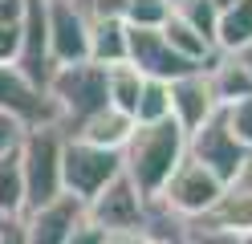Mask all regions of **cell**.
<instances>
[{
    "label": "cell",
    "mask_w": 252,
    "mask_h": 244,
    "mask_svg": "<svg viewBox=\"0 0 252 244\" xmlns=\"http://www.w3.org/2000/svg\"><path fill=\"white\" fill-rule=\"evenodd\" d=\"M187 155V135L179 130L175 118L163 122H134L130 139L122 146V175L130 179V187L151 204L159 187L167 183V175L179 167V159Z\"/></svg>",
    "instance_id": "cell-1"
},
{
    "label": "cell",
    "mask_w": 252,
    "mask_h": 244,
    "mask_svg": "<svg viewBox=\"0 0 252 244\" xmlns=\"http://www.w3.org/2000/svg\"><path fill=\"white\" fill-rule=\"evenodd\" d=\"M45 94H49V102L57 106V126H61L65 139H73L94 114H102L110 106V98H106V70L94 65V61L57 65L49 86H45Z\"/></svg>",
    "instance_id": "cell-2"
},
{
    "label": "cell",
    "mask_w": 252,
    "mask_h": 244,
    "mask_svg": "<svg viewBox=\"0 0 252 244\" xmlns=\"http://www.w3.org/2000/svg\"><path fill=\"white\" fill-rule=\"evenodd\" d=\"M61 146H65L61 126L25 130V139L17 146L21 183H25V211L45 208V204H53L61 195Z\"/></svg>",
    "instance_id": "cell-3"
},
{
    "label": "cell",
    "mask_w": 252,
    "mask_h": 244,
    "mask_svg": "<svg viewBox=\"0 0 252 244\" xmlns=\"http://www.w3.org/2000/svg\"><path fill=\"white\" fill-rule=\"evenodd\" d=\"M220 191H224V183H220L212 171H203L199 163H191L183 155L179 167L171 171L167 183L159 187V195L151 200V208L163 211V216H171V220H179V224H195V220H203L216 208Z\"/></svg>",
    "instance_id": "cell-4"
},
{
    "label": "cell",
    "mask_w": 252,
    "mask_h": 244,
    "mask_svg": "<svg viewBox=\"0 0 252 244\" xmlns=\"http://www.w3.org/2000/svg\"><path fill=\"white\" fill-rule=\"evenodd\" d=\"M118 175H122L118 151H102V146H90L82 139H65V146H61V191L73 195L77 204H90Z\"/></svg>",
    "instance_id": "cell-5"
},
{
    "label": "cell",
    "mask_w": 252,
    "mask_h": 244,
    "mask_svg": "<svg viewBox=\"0 0 252 244\" xmlns=\"http://www.w3.org/2000/svg\"><path fill=\"white\" fill-rule=\"evenodd\" d=\"M187 159L199 163L203 171H212L220 183L228 187L232 179L240 175L248 151L232 139V130H228V122H224V110H216L199 130H191V135H187Z\"/></svg>",
    "instance_id": "cell-6"
},
{
    "label": "cell",
    "mask_w": 252,
    "mask_h": 244,
    "mask_svg": "<svg viewBox=\"0 0 252 244\" xmlns=\"http://www.w3.org/2000/svg\"><path fill=\"white\" fill-rule=\"evenodd\" d=\"M86 220L94 228H102L106 236H114V232H147L151 204L130 187V179H126V175H118L114 183H106L86 204Z\"/></svg>",
    "instance_id": "cell-7"
},
{
    "label": "cell",
    "mask_w": 252,
    "mask_h": 244,
    "mask_svg": "<svg viewBox=\"0 0 252 244\" xmlns=\"http://www.w3.org/2000/svg\"><path fill=\"white\" fill-rule=\"evenodd\" d=\"M126 65H134L151 81H179L187 73H195L199 65L183 61L175 49L163 41L159 29H126Z\"/></svg>",
    "instance_id": "cell-8"
},
{
    "label": "cell",
    "mask_w": 252,
    "mask_h": 244,
    "mask_svg": "<svg viewBox=\"0 0 252 244\" xmlns=\"http://www.w3.org/2000/svg\"><path fill=\"white\" fill-rule=\"evenodd\" d=\"M0 114L17 118L25 130L57 126V106L49 102V94L37 90V86H29L12 65H0Z\"/></svg>",
    "instance_id": "cell-9"
},
{
    "label": "cell",
    "mask_w": 252,
    "mask_h": 244,
    "mask_svg": "<svg viewBox=\"0 0 252 244\" xmlns=\"http://www.w3.org/2000/svg\"><path fill=\"white\" fill-rule=\"evenodd\" d=\"M86 216V204H77L73 195L61 191L53 204L45 208H33L21 216V228H25V244H65L73 224Z\"/></svg>",
    "instance_id": "cell-10"
},
{
    "label": "cell",
    "mask_w": 252,
    "mask_h": 244,
    "mask_svg": "<svg viewBox=\"0 0 252 244\" xmlns=\"http://www.w3.org/2000/svg\"><path fill=\"white\" fill-rule=\"evenodd\" d=\"M167 98H171V118L179 122L183 135L199 130V126L220 110V106H216V98H212L208 77H203V70L187 73V77H179V81H167Z\"/></svg>",
    "instance_id": "cell-11"
},
{
    "label": "cell",
    "mask_w": 252,
    "mask_h": 244,
    "mask_svg": "<svg viewBox=\"0 0 252 244\" xmlns=\"http://www.w3.org/2000/svg\"><path fill=\"white\" fill-rule=\"evenodd\" d=\"M203 77H208L212 98H216L220 110L244 102V98H252V77L244 73V65L236 61L232 53H216L208 65H203Z\"/></svg>",
    "instance_id": "cell-12"
},
{
    "label": "cell",
    "mask_w": 252,
    "mask_h": 244,
    "mask_svg": "<svg viewBox=\"0 0 252 244\" xmlns=\"http://www.w3.org/2000/svg\"><path fill=\"white\" fill-rule=\"evenodd\" d=\"M130 130H134V118H130V114H118L114 106H106L102 114H94V118L77 130L73 139H82V142H90V146H102V151H118V155H122V146H126V139H130Z\"/></svg>",
    "instance_id": "cell-13"
},
{
    "label": "cell",
    "mask_w": 252,
    "mask_h": 244,
    "mask_svg": "<svg viewBox=\"0 0 252 244\" xmlns=\"http://www.w3.org/2000/svg\"><path fill=\"white\" fill-rule=\"evenodd\" d=\"M252 45V0H236V4L220 8L216 21V53H236V49Z\"/></svg>",
    "instance_id": "cell-14"
},
{
    "label": "cell",
    "mask_w": 252,
    "mask_h": 244,
    "mask_svg": "<svg viewBox=\"0 0 252 244\" xmlns=\"http://www.w3.org/2000/svg\"><path fill=\"white\" fill-rule=\"evenodd\" d=\"M90 61L110 70L126 61V25L122 21H90Z\"/></svg>",
    "instance_id": "cell-15"
},
{
    "label": "cell",
    "mask_w": 252,
    "mask_h": 244,
    "mask_svg": "<svg viewBox=\"0 0 252 244\" xmlns=\"http://www.w3.org/2000/svg\"><path fill=\"white\" fill-rule=\"evenodd\" d=\"M143 73L134 70V65H110L106 70V98H110V106H114L118 114H130L134 118V102H138V90H143Z\"/></svg>",
    "instance_id": "cell-16"
},
{
    "label": "cell",
    "mask_w": 252,
    "mask_h": 244,
    "mask_svg": "<svg viewBox=\"0 0 252 244\" xmlns=\"http://www.w3.org/2000/svg\"><path fill=\"white\" fill-rule=\"evenodd\" d=\"M0 216H25V183L17 151L0 155Z\"/></svg>",
    "instance_id": "cell-17"
},
{
    "label": "cell",
    "mask_w": 252,
    "mask_h": 244,
    "mask_svg": "<svg viewBox=\"0 0 252 244\" xmlns=\"http://www.w3.org/2000/svg\"><path fill=\"white\" fill-rule=\"evenodd\" d=\"M171 12H175L187 29H195L208 45H216V21H220V8L212 4V0H175V4H171Z\"/></svg>",
    "instance_id": "cell-18"
},
{
    "label": "cell",
    "mask_w": 252,
    "mask_h": 244,
    "mask_svg": "<svg viewBox=\"0 0 252 244\" xmlns=\"http://www.w3.org/2000/svg\"><path fill=\"white\" fill-rule=\"evenodd\" d=\"M171 118V98H167V81H143L134 102V122H163Z\"/></svg>",
    "instance_id": "cell-19"
},
{
    "label": "cell",
    "mask_w": 252,
    "mask_h": 244,
    "mask_svg": "<svg viewBox=\"0 0 252 244\" xmlns=\"http://www.w3.org/2000/svg\"><path fill=\"white\" fill-rule=\"evenodd\" d=\"M167 16H171V0H126L122 25L126 29H163Z\"/></svg>",
    "instance_id": "cell-20"
},
{
    "label": "cell",
    "mask_w": 252,
    "mask_h": 244,
    "mask_svg": "<svg viewBox=\"0 0 252 244\" xmlns=\"http://www.w3.org/2000/svg\"><path fill=\"white\" fill-rule=\"evenodd\" d=\"M224 122L232 130V139L252 155V98H244V102H236V106H224Z\"/></svg>",
    "instance_id": "cell-21"
},
{
    "label": "cell",
    "mask_w": 252,
    "mask_h": 244,
    "mask_svg": "<svg viewBox=\"0 0 252 244\" xmlns=\"http://www.w3.org/2000/svg\"><path fill=\"white\" fill-rule=\"evenodd\" d=\"M183 244H248V240L244 236H232V232L203 228V224H183Z\"/></svg>",
    "instance_id": "cell-22"
},
{
    "label": "cell",
    "mask_w": 252,
    "mask_h": 244,
    "mask_svg": "<svg viewBox=\"0 0 252 244\" xmlns=\"http://www.w3.org/2000/svg\"><path fill=\"white\" fill-rule=\"evenodd\" d=\"M25 139V126L17 118H8V114H0V155H8V151H17Z\"/></svg>",
    "instance_id": "cell-23"
},
{
    "label": "cell",
    "mask_w": 252,
    "mask_h": 244,
    "mask_svg": "<svg viewBox=\"0 0 252 244\" xmlns=\"http://www.w3.org/2000/svg\"><path fill=\"white\" fill-rule=\"evenodd\" d=\"M17 45H21V25H0V65L17 61Z\"/></svg>",
    "instance_id": "cell-24"
},
{
    "label": "cell",
    "mask_w": 252,
    "mask_h": 244,
    "mask_svg": "<svg viewBox=\"0 0 252 244\" xmlns=\"http://www.w3.org/2000/svg\"><path fill=\"white\" fill-rule=\"evenodd\" d=\"M65 244H106V232H102V228H94V224L82 216V220L73 224V232H69Z\"/></svg>",
    "instance_id": "cell-25"
},
{
    "label": "cell",
    "mask_w": 252,
    "mask_h": 244,
    "mask_svg": "<svg viewBox=\"0 0 252 244\" xmlns=\"http://www.w3.org/2000/svg\"><path fill=\"white\" fill-rule=\"evenodd\" d=\"M0 244H25L21 216H12V220H0Z\"/></svg>",
    "instance_id": "cell-26"
},
{
    "label": "cell",
    "mask_w": 252,
    "mask_h": 244,
    "mask_svg": "<svg viewBox=\"0 0 252 244\" xmlns=\"http://www.w3.org/2000/svg\"><path fill=\"white\" fill-rule=\"evenodd\" d=\"M21 16H25V0H0V25H21Z\"/></svg>",
    "instance_id": "cell-27"
},
{
    "label": "cell",
    "mask_w": 252,
    "mask_h": 244,
    "mask_svg": "<svg viewBox=\"0 0 252 244\" xmlns=\"http://www.w3.org/2000/svg\"><path fill=\"white\" fill-rule=\"evenodd\" d=\"M228 187H240V191H248V195H252V155L244 159V167H240V175H236V179H232Z\"/></svg>",
    "instance_id": "cell-28"
},
{
    "label": "cell",
    "mask_w": 252,
    "mask_h": 244,
    "mask_svg": "<svg viewBox=\"0 0 252 244\" xmlns=\"http://www.w3.org/2000/svg\"><path fill=\"white\" fill-rule=\"evenodd\" d=\"M232 57H236V61H240V65H244V73L252 77V45H244V49H236V53H232Z\"/></svg>",
    "instance_id": "cell-29"
},
{
    "label": "cell",
    "mask_w": 252,
    "mask_h": 244,
    "mask_svg": "<svg viewBox=\"0 0 252 244\" xmlns=\"http://www.w3.org/2000/svg\"><path fill=\"white\" fill-rule=\"evenodd\" d=\"M212 4H216V8H228V4H236V0H212Z\"/></svg>",
    "instance_id": "cell-30"
},
{
    "label": "cell",
    "mask_w": 252,
    "mask_h": 244,
    "mask_svg": "<svg viewBox=\"0 0 252 244\" xmlns=\"http://www.w3.org/2000/svg\"><path fill=\"white\" fill-rule=\"evenodd\" d=\"M248 244H252V236H248Z\"/></svg>",
    "instance_id": "cell-31"
}]
</instances>
